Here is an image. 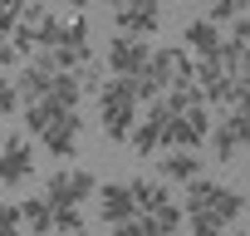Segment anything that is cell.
<instances>
[{
  "instance_id": "6da1fadb",
  "label": "cell",
  "mask_w": 250,
  "mask_h": 236,
  "mask_svg": "<svg viewBox=\"0 0 250 236\" xmlns=\"http://www.w3.org/2000/svg\"><path fill=\"white\" fill-rule=\"evenodd\" d=\"M138 84L133 79H103L98 89V123H103V138L108 143H128L133 138V123H138Z\"/></svg>"
},
{
  "instance_id": "7a4b0ae2",
  "label": "cell",
  "mask_w": 250,
  "mask_h": 236,
  "mask_svg": "<svg viewBox=\"0 0 250 236\" xmlns=\"http://www.w3.org/2000/svg\"><path fill=\"white\" fill-rule=\"evenodd\" d=\"M88 197H98V177L88 167H59L44 182V202L49 207H83Z\"/></svg>"
},
{
  "instance_id": "3957f363",
  "label": "cell",
  "mask_w": 250,
  "mask_h": 236,
  "mask_svg": "<svg viewBox=\"0 0 250 236\" xmlns=\"http://www.w3.org/2000/svg\"><path fill=\"white\" fill-rule=\"evenodd\" d=\"M211 108H187V113H177L172 123H167V143H162V153H196L206 138H211Z\"/></svg>"
},
{
  "instance_id": "277c9868",
  "label": "cell",
  "mask_w": 250,
  "mask_h": 236,
  "mask_svg": "<svg viewBox=\"0 0 250 236\" xmlns=\"http://www.w3.org/2000/svg\"><path fill=\"white\" fill-rule=\"evenodd\" d=\"M147 79L167 94V89H177V84H191V79H196V59H191L182 45H162V49H152Z\"/></svg>"
},
{
  "instance_id": "5b68a950",
  "label": "cell",
  "mask_w": 250,
  "mask_h": 236,
  "mask_svg": "<svg viewBox=\"0 0 250 236\" xmlns=\"http://www.w3.org/2000/svg\"><path fill=\"white\" fill-rule=\"evenodd\" d=\"M35 172V143L25 133H5L0 138V187H25Z\"/></svg>"
},
{
  "instance_id": "8992f818",
  "label": "cell",
  "mask_w": 250,
  "mask_h": 236,
  "mask_svg": "<svg viewBox=\"0 0 250 236\" xmlns=\"http://www.w3.org/2000/svg\"><path fill=\"white\" fill-rule=\"evenodd\" d=\"M152 64L147 40H128V35H113L108 40V74L113 79H143Z\"/></svg>"
},
{
  "instance_id": "52a82bcc",
  "label": "cell",
  "mask_w": 250,
  "mask_h": 236,
  "mask_svg": "<svg viewBox=\"0 0 250 236\" xmlns=\"http://www.w3.org/2000/svg\"><path fill=\"white\" fill-rule=\"evenodd\" d=\"M162 25V10L152 5V0H133V5H113V30L128 35V40H147L157 35Z\"/></svg>"
},
{
  "instance_id": "ba28073f",
  "label": "cell",
  "mask_w": 250,
  "mask_h": 236,
  "mask_svg": "<svg viewBox=\"0 0 250 236\" xmlns=\"http://www.w3.org/2000/svg\"><path fill=\"white\" fill-rule=\"evenodd\" d=\"M211 148H216V158L226 163V158H240L245 148H250V123L240 113H221L216 123H211Z\"/></svg>"
},
{
  "instance_id": "9c48e42d",
  "label": "cell",
  "mask_w": 250,
  "mask_h": 236,
  "mask_svg": "<svg viewBox=\"0 0 250 236\" xmlns=\"http://www.w3.org/2000/svg\"><path fill=\"white\" fill-rule=\"evenodd\" d=\"M167 123H172V113H167L162 103H152L147 118L133 123V138H128V143H133L143 158H152V153H162V143H167Z\"/></svg>"
},
{
  "instance_id": "30bf717a",
  "label": "cell",
  "mask_w": 250,
  "mask_h": 236,
  "mask_svg": "<svg viewBox=\"0 0 250 236\" xmlns=\"http://www.w3.org/2000/svg\"><path fill=\"white\" fill-rule=\"evenodd\" d=\"M98 216H103L108 226H123V221L138 216V202H133L128 182H108V187H98Z\"/></svg>"
},
{
  "instance_id": "8fae6325",
  "label": "cell",
  "mask_w": 250,
  "mask_h": 236,
  "mask_svg": "<svg viewBox=\"0 0 250 236\" xmlns=\"http://www.w3.org/2000/svg\"><path fill=\"white\" fill-rule=\"evenodd\" d=\"M79 133H83V118H79V113H64L59 123H49V128L40 133V143H44V153H54V158H74V153H79Z\"/></svg>"
},
{
  "instance_id": "7c38bea8",
  "label": "cell",
  "mask_w": 250,
  "mask_h": 236,
  "mask_svg": "<svg viewBox=\"0 0 250 236\" xmlns=\"http://www.w3.org/2000/svg\"><path fill=\"white\" fill-rule=\"evenodd\" d=\"M182 40H187V45H182L187 54L216 59V54H221V45H226V30H216V25L201 15V20H187V25H182Z\"/></svg>"
},
{
  "instance_id": "4fadbf2b",
  "label": "cell",
  "mask_w": 250,
  "mask_h": 236,
  "mask_svg": "<svg viewBox=\"0 0 250 236\" xmlns=\"http://www.w3.org/2000/svg\"><path fill=\"white\" fill-rule=\"evenodd\" d=\"M10 79H15L20 108H25V103H40V98H49V84H54V74H49L44 64H35V59H25V64L10 74Z\"/></svg>"
},
{
  "instance_id": "5bb4252c",
  "label": "cell",
  "mask_w": 250,
  "mask_h": 236,
  "mask_svg": "<svg viewBox=\"0 0 250 236\" xmlns=\"http://www.w3.org/2000/svg\"><path fill=\"white\" fill-rule=\"evenodd\" d=\"M221 192H226V182H216V177H196V182H187V216H211L216 212V202H221Z\"/></svg>"
},
{
  "instance_id": "9a60e30c",
  "label": "cell",
  "mask_w": 250,
  "mask_h": 236,
  "mask_svg": "<svg viewBox=\"0 0 250 236\" xmlns=\"http://www.w3.org/2000/svg\"><path fill=\"white\" fill-rule=\"evenodd\" d=\"M157 177L162 182H196L201 177V158L196 153H162L157 158Z\"/></svg>"
},
{
  "instance_id": "2e32d148",
  "label": "cell",
  "mask_w": 250,
  "mask_h": 236,
  "mask_svg": "<svg viewBox=\"0 0 250 236\" xmlns=\"http://www.w3.org/2000/svg\"><path fill=\"white\" fill-rule=\"evenodd\" d=\"M128 192H133V202H138V216H147V212H157V207L172 202V192H167L162 177H133Z\"/></svg>"
},
{
  "instance_id": "e0dca14e",
  "label": "cell",
  "mask_w": 250,
  "mask_h": 236,
  "mask_svg": "<svg viewBox=\"0 0 250 236\" xmlns=\"http://www.w3.org/2000/svg\"><path fill=\"white\" fill-rule=\"evenodd\" d=\"M20 221L30 226V236H49L54 231V207L44 197H25L20 202Z\"/></svg>"
},
{
  "instance_id": "ac0fdd59",
  "label": "cell",
  "mask_w": 250,
  "mask_h": 236,
  "mask_svg": "<svg viewBox=\"0 0 250 236\" xmlns=\"http://www.w3.org/2000/svg\"><path fill=\"white\" fill-rule=\"evenodd\" d=\"M59 118H64V108H54L49 98H40V103H25V108H20V123L30 128V138H40L49 123H59Z\"/></svg>"
},
{
  "instance_id": "d6986e66",
  "label": "cell",
  "mask_w": 250,
  "mask_h": 236,
  "mask_svg": "<svg viewBox=\"0 0 250 236\" xmlns=\"http://www.w3.org/2000/svg\"><path fill=\"white\" fill-rule=\"evenodd\" d=\"M79 98H83L79 74H54V84H49V103L64 108V113H79Z\"/></svg>"
},
{
  "instance_id": "ffe728a7",
  "label": "cell",
  "mask_w": 250,
  "mask_h": 236,
  "mask_svg": "<svg viewBox=\"0 0 250 236\" xmlns=\"http://www.w3.org/2000/svg\"><path fill=\"white\" fill-rule=\"evenodd\" d=\"M143 221H147V231H152V236H177V231H182V221H187V212H182L177 202H167V207L147 212Z\"/></svg>"
},
{
  "instance_id": "44dd1931",
  "label": "cell",
  "mask_w": 250,
  "mask_h": 236,
  "mask_svg": "<svg viewBox=\"0 0 250 236\" xmlns=\"http://www.w3.org/2000/svg\"><path fill=\"white\" fill-rule=\"evenodd\" d=\"M54 231L59 236H79L83 231V212L79 207H54Z\"/></svg>"
},
{
  "instance_id": "7402d4cb",
  "label": "cell",
  "mask_w": 250,
  "mask_h": 236,
  "mask_svg": "<svg viewBox=\"0 0 250 236\" xmlns=\"http://www.w3.org/2000/svg\"><path fill=\"white\" fill-rule=\"evenodd\" d=\"M20 113V94H15V79L0 74V118H15Z\"/></svg>"
},
{
  "instance_id": "603a6c76",
  "label": "cell",
  "mask_w": 250,
  "mask_h": 236,
  "mask_svg": "<svg viewBox=\"0 0 250 236\" xmlns=\"http://www.w3.org/2000/svg\"><path fill=\"white\" fill-rule=\"evenodd\" d=\"M20 10H25V5H15V0H0V40H10V35H15Z\"/></svg>"
},
{
  "instance_id": "cb8c5ba5",
  "label": "cell",
  "mask_w": 250,
  "mask_h": 236,
  "mask_svg": "<svg viewBox=\"0 0 250 236\" xmlns=\"http://www.w3.org/2000/svg\"><path fill=\"white\" fill-rule=\"evenodd\" d=\"M206 20H211V25H216V30H221V25H226V20H230V25H235V20H240V5H235V0H216V5H211V15H206Z\"/></svg>"
},
{
  "instance_id": "d4e9b609",
  "label": "cell",
  "mask_w": 250,
  "mask_h": 236,
  "mask_svg": "<svg viewBox=\"0 0 250 236\" xmlns=\"http://www.w3.org/2000/svg\"><path fill=\"white\" fill-rule=\"evenodd\" d=\"M226 40H230V45H235V49L250 59V15H240V20L230 25V35H226Z\"/></svg>"
},
{
  "instance_id": "484cf974",
  "label": "cell",
  "mask_w": 250,
  "mask_h": 236,
  "mask_svg": "<svg viewBox=\"0 0 250 236\" xmlns=\"http://www.w3.org/2000/svg\"><path fill=\"white\" fill-rule=\"evenodd\" d=\"M20 207H10V202H0V236H20Z\"/></svg>"
},
{
  "instance_id": "4316f807",
  "label": "cell",
  "mask_w": 250,
  "mask_h": 236,
  "mask_svg": "<svg viewBox=\"0 0 250 236\" xmlns=\"http://www.w3.org/2000/svg\"><path fill=\"white\" fill-rule=\"evenodd\" d=\"M187 221H191V236H226V231H230V226H221L216 216H187Z\"/></svg>"
},
{
  "instance_id": "83f0119b",
  "label": "cell",
  "mask_w": 250,
  "mask_h": 236,
  "mask_svg": "<svg viewBox=\"0 0 250 236\" xmlns=\"http://www.w3.org/2000/svg\"><path fill=\"white\" fill-rule=\"evenodd\" d=\"M20 64H25V59L15 54V45H10V40H0V74H5V69H20Z\"/></svg>"
},
{
  "instance_id": "f1b7e54d",
  "label": "cell",
  "mask_w": 250,
  "mask_h": 236,
  "mask_svg": "<svg viewBox=\"0 0 250 236\" xmlns=\"http://www.w3.org/2000/svg\"><path fill=\"white\" fill-rule=\"evenodd\" d=\"M113 236H152V231H147V221H143V216H133V221L113 226Z\"/></svg>"
},
{
  "instance_id": "f546056e",
  "label": "cell",
  "mask_w": 250,
  "mask_h": 236,
  "mask_svg": "<svg viewBox=\"0 0 250 236\" xmlns=\"http://www.w3.org/2000/svg\"><path fill=\"white\" fill-rule=\"evenodd\" d=\"M240 84H245V89H250V59H245V69H240Z\"/></svg>"
},
{
  "instance_id": "4dcf8cb0",
  "label": "cell",
  "mask_w": 250,
  "mask_h": 236,
  "mask_svg": "<svg viewBox=\"0 0 250 236\" xmlns=\"http://www.w3.org/2000/svg\"><path fill=\"white\" fill-rule=\"evenodd\" d=\"M226 236H250V231H240V226H230V231H226Z\"/></svg>"
},
{
  "instance_id": "1f68e13d",
  "label": "cell",
  "mask_w": 250,
  "mask_h": 236,
  "mask_svg": "<svg viewBox=\"0 0 250 236\" xmlns=\"http://www.w3.org/2000/svg\"><path fill=\"white\" fill-rule=\"evenodd\" d=\"M79 236H83V231H79Z\"/></svg>"
}]
</instances>
